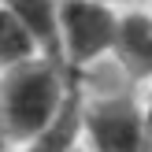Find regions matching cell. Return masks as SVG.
<instances>
[{
	"label": "cell",
	"instance_id": "6da1fadb",
	"mask_svg": "<svg viewBox=\"0 0 152 152\" xmlns=\"http://www.w3.org/2000/svg\"><path fill=\"white\" fill-rule=\"evenodd\" d=\"M74 82L59 59H30L0 74V137L7 152L30 145L67 108Z\"/></svg>",
	"mask_w": 152,
	"mask_h": 152
},
{
	"label": "cell",
	"instance_id": "8fae6325",
	"mask_svg": "<svg viewBox=\"0 0 152 152\" xmlns=\"http://www.w3.org/2000/svg\"><path fill=\"white\" fill-rule=\"evenodd\" d=\"M0 152H7V148H0Z\"/></svg>",
	"mask_w": 152,
	"mask_h": 152
},
{
	"label": "cell",
	"instance_id": "7a4b0ae2",
	"mask_svg": "<svg viewBox=\"0 0 152 152\" xmlns=\"http://www.w3.org/2000/svg\"><path fill=\"white\" fill-rule=\"evenodd\" d=\"M82 148L86 152H141L137 86L82 89Z\"/></svg>",
	"mask_w": 152,
	"mask_h": 152
},
{
	"label": "cell",
	"instance_id": "3957f363",
	"mask_svg": "<svg viewBox=\"0 0 152 152\" xmlns=\"http://www.w3.org/2000/svg\"><path fill=\"white\" fill-rule=\"evenodd\" d=\"M119 11L93 4V0H59L56 11V45L59 63L67 71H89V67L111 59Z\"/></svg>",
	"mask_w": 152,
	"mask_h": 152
},
{
	"label": "cell",
	"instance_id": "5b68a950",
	"mask_svg": "<svg viewBox=\"0 0 152 152\" xmlns=\"http://www.w3.org/2000/svg\"><path fill=\"white\" fill-rule=\"evenodd\" d=\"M0 7L19 19V26L37 41L41 56L59 59V45H56V11H59V0H0Z\"/></svg>",
	"mask_w": 152,
	"mask_h": 152
},
{
	"label": "cell",
	"instance_id": "8992f818",
	"mask_svg": "<svg viewBox=\"0 0 152 152\" xmlns=\"http://www.w3.org/2000/svg\"><path fill=\"white\" fill-rule=\"evenodd\" d=\"M37 56H41L37 41L19 26L15 15H7L4 7H0V74L15 71V67L30 63V59H37ZM45 59H48V56H45Z\"/></svg>",
	"mask_w": 152,
	"mask_h": 152
},
{
	"label": "cell",
	"instance_id": "277c9868",
	"mask_svg": "<svg viewBox=\"0 0 152 152\" xmlns=\"http://www.w3.org/2000/svg\"><path fill=\"white\" fill-rule=\"evenodd\" d=\"M111 63H115L134 86H148L152 82V4L119 11Z\"/></svg>",
	"mask_w": 152,
	"mask_h": 152
},
{
	"label": "cell",
	"instance_id": "30bf717a",
	"mask_svg": "<svg viewBox=\"0 0 152 152\" xmlns=\"http://www.w3.org/2000/svg\"><path fill=\"white\" fill-rule=\"evenodd\" d=\"M0 148H7V145H4V137H0Z\"/></svg>",
	"mask_w": 152,
	"mask_h": 152
},
{
	"label": "cell",
	"instance_id": "ba28073f",
	"mask_svg": "<svg viewBox=\"0 0 152 152\" xmlns=\"http://www.w3.org/2000/svg\"><path fill=\"white\" fill-rule=\"evenodd\" d=\"M93 4H104V7H115V11H130V7H148L152 0H93Z\"/></svg>",
	"mask_w": 152,
	"mask_h": 152
},
{
	"label": "cell",
	"instance_id": "9c48e42d",
	"mask_svg": "<svg viewBox=\"0 0 152 152\" xmlns=\"http://www.w3.org/2000/svg\"><path fill=\"white\" fill-rule=\"evenodd\" d=\"M71 152H86V148H82V145H78V148H71Z\"/></svg>",
	"mask_w": 152,
	"mask_h": 152
},
{
	"label": "cell",
	"instance_id": "52a82bcc",
	"mask_svg": "<svg viewBox=\"0 0 152 152\" xmlns=\"http://www.w3.org/2000/svg\"><path fill=\"white\" fill-rule=\"evenodd\" d=\"M141 152H152V82L141 89Z\"/></svg>",
	"mask_w": 152,
	"mask_h": 152
}]
</instances>
